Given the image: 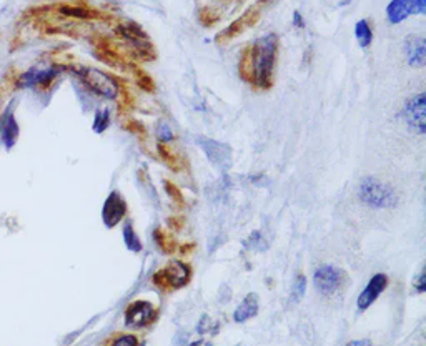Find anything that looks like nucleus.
<instances>
[{"instance_id":"f257e3e1","label":"nucleus","mask_w":426,"mask_h":346,"mask_svg":"<svg viewBox=\"0 0 426 346\" xmlns=\"http://www.w3.org/2000/svg\"><path fill=\"white\" fill-rule=\"evenodd\" d=\"M278 37L275 34L255 40L240 58V74L258 88H270L277 65Z\"/></svg>"},{"instance_id":"f03ea898","label":"nucleus","mask_w":426,"mask_h":346,"mask_svg":"<svg viewBox=\"0 0 426 346\" xmlns=\"http://www.w3.org/2000/svg\"><path fill=\"white\" fill-rule=\"evenodd\" d=\"M360 200L370 208H393L398 204V195L388 183L381 182L378 178L366 177L361 180L360 192H358Z\"/></svg>"},{"instance_id":"7ed1b4c3","label":"nucleus","mask_w":426,"mask_h":346,"mask_svg":"<svg viewBox=\"0 0 426 346\" xmlns=\"http://www.w3.org/2000/svg\"><path fill=\"white\" fill-rule=\"evenodd\" d=\"M345 281H347V275H345L343 270L331 267V265H321L315 270V275H313L315 288L325 296L335 295L345 285Z\"/></svg>"},{"instance_id":"20e7f679","label":"nucleus","mask_w":426,"mask_h":346,"mask_svg":"<svg viewBox=\"0 0 426 346\" xmlns=\"http://www.w3.org/2000/svg\"><path fill=\"white\" fill-rule=\"evenodd\" d=\"M80 77H82L84 84L87 85L92 92H95L97 95L105 97V98H115L119 95V85L110 75L104 74V72L97 69H85L80 72Z\"/></svg>"},{"instance_id":"39448f33","label":"nucleus","mask_w":426,"mask_h":346,"mask_svg":"<svg viewBox=\"0 0 426 346\" xmlns=\"http://www.w3.org/2000/svg\"><path fill=\"white\" fill-rule=\"evenodd\" d=\"M157 320V308L145 300H137L125 310V325L128 328H145Z\"/></svg>"},{"instance_id":"423d86ee","label":"nucleus","mask_w":426,"mask_h":346,"mask_svg":"<svg viewBox=\"0 0 426 346\" xmlns=\"http://www.w3.org/2000/svg\"><path fill=\"white\" fill-rule=\"evenodd\" d=\"M403 117H405L408 127L415 130L416 133L423 135L426 132V95L418 93V95L411 97L405 103L403 109Z\"/></svg>"},{"instance_id":"0eeeda50","label":"nucleus","mask_w":426,"mask_h":346,"mask_svg":"<svg viewBox=\"0 0 426 346\" xmlns=\"http://www.w3.org/2000/svg\"><path fill=\"white\" fill-rule=\"evenodd\" d=\"M190 280V268L182 262H172L167 268L161 270L155 275L157 285L168 286V288H182Z\"/></svg>"},{"instance_id":"6e6552de","label":"nucleus","mask_w":426,"mask_h":346,"mask_svg":"<svg viewBox=\"0 0 426 346\" xmlns=\"http://www.w3.org/2000/svg\"><path fill=\"white\" fill-rule=\"evenodd\" d=\"M125 215H127V204L125 199L119 192H112L109 199L105 200L104 210H102V217L107 228H114L122 222Z\"/></svg>"},{"instance_id":"1a4fd4ad","label":"nucleus","mask_w":426,"mask_h":346,"mask_svg":"<svg viewBox=\"0 0 426 346\" xmlns=\"http://www.w3.org/2000/svg\"><path fill=\"white\" fill-rule=\"evenodd\" d=\"M388 286V277L383 275V273H376L375 277H371V280L368 281V285L365 286V290L361 291L360 296H358V310L365 312L368 310L371 305H373L378 296L387 290Z\"/></svg>"},{"instance_id":"9d476101","label":"nucleus","mask_w":426,"mask_h":346,"mask_svg":"<svg viewBox=\"0 0 426 346\" xmlns=\"http://www.w3.org/2000/svg\"><path fill=\"white\" fill-rule=\"evenodd\" d=\"M199 145H201L204 152L207 154L208 160L218 168H228L232 164V152L230 147L217 140H208V138H199Z\"/></svg>"},{"instance_id":"9b49d317","label":"nucleus","mask_w":426,"mask_h":346,"mask_svg":"<svg viewBox=\"0 0 426 346\" xmlns=\"http://www.w3.org/2000/svg\"><path fill=\"white\" fill-rule=\"evenodd\" d=\"M405 57L410 67L421 69L426 64V42L420 35H410L405 42Z\"/></svg>"},{"instance_id":"f8f14e48","label":"nucleus","mask_w":426,"mask_h":346,"mask_svg":"<svg viewBox=\"0 0 426 346\" xmlns=\"http://www.w3.org/2000/svg\"><path fill=\"white\" fill-rule=\"evenodd\" d=\"M258 313V295L250 293L245 296V300L239 305V308L233 313V320L237 323H245L250 318L257 317Z\"/></svg>"},{"instance_id":"ddd939ff","label":"nucleus","mask_w":426,"mask_h":346,"mask_svg":"<svg viewBox=\"0 0 426 346\" xmlns=\"http://www.w3.org/2000/svg\"><path fill=\"white\" fill-rule=\"evenodd\" d=\"M55 75H57L55 69L32 70L29 72V74L22 75L20 85H29V87H32V85H42V87H46V85H48L53 79H55Z\"/></svg>"},{"instance_id":"4468645a","label":"nucleus","mask_w":426,"mask_h":346,"mask_svg":"<svg viewBox=\"0 0 426 346\" xmlns=\"http://www.w3.org/2000/svg\"><path fill=\"white\" fill-rule=\"evenodd\" d=\"M410 6H408V0H392L387 8V17L392 24H400L410 17Z\"/></svg>"},{"instance_id":"2eb2a0df","label":"nucleus","mask_w":426,"mask_h":346,"mask_svg":"<svg viewBox=\"0 0 426 346\" xmlns=\"http://www.w3.org/2000/svg\"><path fill=\"white\" fill-rule=\"evenodd\" d=\"M355 35L358 44H360L361 48H368L371 42H373V32H371V27L368 24V20H358L355 25Z\"/></svg>"},{"instance_id":"dca6fc26","label":"nucleus","mask_w":426,"mask_h":346,"mask_svg":"<svg viewBox=\"0 0 426 346\" xmlns=\"http://www.w3.org/2000/svg\"><path fill=\"white\" fill-rule=\"evenodd\" d=\"M17 135H19V128H17L15 119L12 115H8L2 124V138L6 142V145L11 148L17 140Z\"/></svg>"},{"instance_id":"f3484780","label":"nucleus","mask_w":426,"mask_h":346,"mask_svg":"<svg viewBox=\"0 0 426 346\" xmlns=\"http://www.w3.org/2000/svg\"><path fill=\"white\" fill-rule=\"evenodd\" d=\"M124 241L130 251H135V253L142 251L140 238H138L135 230H133V225L130 222L124 225Z\"/></svg>"},{"instance_id":"a211bd4d","label":"nucleus","mask_w":426,"mask_h":346,"mask_svg":"<svg viewBox=\"0 0 426 346\" xmlns=\"http://www.w3.org/2000/svg\"><path fill=\"white\" fill-rule=\"evenodd\" d=\"M109 122H110L109 110H100V112H97L95 120H93V130H95L97 133H102L107 127H109Z\"/></svg>"},{"instance_id":"6ab92c4d","label":"nucleus","mask_w":426,"mask_h":346,"mask_svg":"<svg viewBox=\"0 0 426 346\" xmlns=\"http://www.w3.org/2000/svg\"><path fill=\"white\" fill-rule=\"evenodd\" d=\"M109 346H138V340L133 335H120Z\"/></svg>"},{"instance_id":"aec40b11","label":"nucleus","mask_w":426,"mask_h":346,"mask_svg":"<svg viewBox=\"0 0 426 346\" xmlns=\"http://www.w3.org/2000/svg\"><path fill=\"white\" fill-rule=\"evenodd\" d=\"M305 290H307V278L303 275H298L297 280L293 283V298L300 300L305 295Z\"/></svg>"},{"instance_id":"412c9836","label":"nucleus","mask_w":426,"mask_h":346,"mask_svg":"<svg viewBox=\"0 0 426 346\" xmlns=\"http://www.w3.org/2000/svg\"><path fill=\"white\" fill-rule=\"evenodd\" d=\"M157 135H159L160 142L173 140V132H172V128H170L167 124H160L159 127H157Z\"/></svg>"},{"instance_id":"4be33fe9","label":"nucleus","mask_w":426,"mask_h":346,"mask_svg":"<svg viewBox=\"0 0 426 346\" xmlns=\"http://www.w3.org/2000/svg\"><path fill=\"white\" fill-rule=\"evenodd\" d=\"M408 6H410V12L416 15H423L426 12V0H408Z\"/></svg>"},{"instance_id":"5701e85b","label":"nucleus","mask_w":426,"mask_h":346,"mask_svg":"<svg viewBox=\"0 0 426 346\" xmlns=\"http://www.w3.org/2000/svg\"><path fill=\"white\" fill-rule=\"evenodd\" d=\"M413 286L416 288V291H418V293H425V291H426V273L425 272L420 273L418 278H416V281L413 283Z\"/></svg>"},{"instance_id":"b1692460","label":"nucleus","mask_w":426,"mask_h":346,"mask_svg":"<svg viewBox=\"0 0 426 346\" xmlns=\"http://www.w3.org/2000/svg\"><path fill=\"white\" fill-rule=\"evenodd\" d=\"M293 25L298 27V29H303V27H305L303 19H302V15H300V12H295L293 13Z\"/></svg>"},{"instance_id":"393cba45","label":"nucleus","mask_w":426,"mask_h":346,"mask_svg":"<svg viewBox=\"0 0 426 346\" xmlns=\"http://www.w3.org/2000/svg\"><path fill=\"white\" fill-rule=\"evenodd\" d=\"M347 346H371V343L368 340H357V341H352V343H348Z\"/></svg>"},{"instance_id":"a878e982","label":"nucleus","mask_w":426,"mask_h":346,"mask_svg":"<svg viewBox=\"0 0 426 346\" xmlns=\"http://www.w3.org/2000/svg\"><path fill=\"white\" fill-rule=\"evenodd\" d=\"M345 4H350V0H343V2H342V6H345Z\"/></svg>"}]
</instances>
